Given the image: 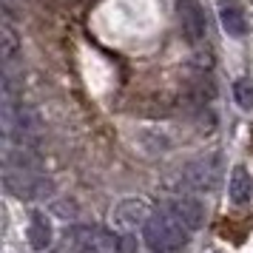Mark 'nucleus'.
Listing matches in <instances>:
<instances>
[{"mask_svg": "<svg viewBox=\"0 0 253 253\" xmlns=\"http://www.w3.org/2000/svg\"><path fill=\"white\" fill-rule=\"evenodd\" d=\"M142 239H145L151 253H182L188 239H191V230L168 208H162L157 213H151V219L145 222Z\"/></svg>", "mask_w": 253, "mask_h": 253, "instance_id": "1", "label": "nucleus"}, {"mask_svg": "<svg viewBox=\"0 0 253 253\" xmlns=\"http://www.w3.org/2000/svg\"><path fill=\"white\" fill-rule=\"evenodd\" d=\"M43 131L37 108L23 103H3V137L6 142L17 145H35Z\"/></svg>", "mask_w": 253, "mask_h": 253, "instance_id": "2", "label": "nucleus"}, {"mask_svg": "<svg viewBox=\"0 0 253 253\" xmlns=\"http://www.w3.org/2000/svg\"><path fill=\"white\" fill-rule=\"evenodd\" d=\"M3 182H6V191L17 199H26V202H37V199H48L54 185L51 179L40 176L37 171H14V168H6L3 171Z\"/></svg>", "mask_w": 253, "mask_h": 253, "instance_id": "3", "label": "nucleus"}, {"mask_svg": "<svg viewBox=\"0 0 253 253\" xmlns=\"http://www.w3.org/2000/svg\"><path fill=\"white\" fill-rule=\"evenodd\" d=\"M222 179V165L219 157H202V160L188 162L182 171L176 173V182L185 191H213Z\"/></svg>", "mask_w": 253, "mask_h": 253, "instance_id": "4", "label": "nucleus"}, {"mask_svg": "<svg viewBox=\"0 0 253 253\" xmlns=\"http://www.w3.org/2000/svg\"><path fill=\"white\" fill-rule=\"evenodd\" d=\"M151 219L148 202L139 199V196H128V199H120L111 211V225L123 233H131V230H142L145 222Z\"/></svg>", "mask_w": 253, "mask_h": 253, "instance_id": "5", "label": "nucleus"}, {"mask_svg": "<svg viewBox=\"0 0 253 253\" xmlns=\"http://www.w3.org/2000/svg\"><path fill=\"white\" fill-rule=\"evenodd\" d=\"M165 208H168V211H171L173 216L179 219L191 233L199 230L202 228V222H205V205H202L199 199H194V196H176V199H171Z\"/></svg>", "mask_w": 253, "mask_h": 253, "instance_id": "6", "label": "nucleus"}, {"mask_svg": "<svg viewBox=\"0 0 253 253\" xmlns=\"http://www.w3.org/2000/svg\"><path fill=\"white\" fill-rule=\"evenodd\" d=\"M179 23H182V32L188 35V40L199 43L208 32V20H205V12L196 0H179Z\"/></svg>", "mask_w": 253, "mask_h": 253, "instance_id": "7", "label": "nucleus"}, {"mask_svg": "<svg viewBox=\"0 0 253 253\" xmlns=\"http://www.w3.org/2000/svg\"><path fill=\"white\" fill-rule=\"evenodd\" d=\"M228 196L233 205H248L253 199V176L245 165H233L228 179Z\"/></svg>", "mask_w": 253, "mask_h": 253, "instance_id": "8", "label": "nucleus"}, {"mask_svg": "<svg viewBox=\"0 0 253 253\" xmlns=\"http://www.w3.org/2000/svg\"><path fill=\"white\" fill-rule=\"evenodd\" d=\"M219 20H222V29H225V35H230V37H245V35H248V20H245V12H242L236 3H230V0H222Z\"/></svg>", "mask_w": 253, "mask_h": 253, "instance_id": "9", "label": "nucleus"}, {"mask_svg": "<svg viewBox=\"0 0 253 253\" xmlns=\"http://www.w3.org/2000/svg\"><path fill=\"white\" fill-rule=\"evenodd\" d=\"M29 245L35 251H46L51 245V225L43 213H32V219H29Z\"/></svg>", "mask_w": 253, "mask_h": 253, "instance_id": "10", "label": "nucleus"}, {"mask_svg": "<svg viewBox=\"0 0 253 253\" xmlns=\"http://www.w3.org/2000/svg\"><path fill=\"white\" fill-rule=\"evenodd\" d=\"M17 51H20V40H17V35L12 32V26L6 23L0 29V60H3L6 69L12 66V60L17 57Z\"/></svg>", "mask_w": 253, "mask_h": 253, "instance_id": "11", "label": "nucleus"}, {"mask_svg": "<svg viewBox=\"0 0 253 253\" xmlns=\"http://www.w3.org/2000/svg\"><path fill=\"white\" fill-rule=\"evenodd\" d=\"M213 83L208 80V77H199V80L191 85V91H188V97H191V103L194 105H205V103H211L213 100Z\"/></svg>", "mask_w": 253, "mask_h": 253, "instance_id": "12", "label": "nucleus"}, {"mask_svg": "<svg viewBox=\"0 0 253 253\" xmlns=\"http://www.w3.org/2000/svg\"><path fill=\"white\" fill-rule=\"evenodd\" d=\"M233 97H236L239 108H245V111H253V83L248 80V77H242V80L233 83Z\"/></svg>", "mask_w": 253, "mask_h": 253, "instance_id": "13", "label": "nucleus"}, {"mask_svg": "<svg viewBox=\"0 0 253 253\" xmlns=\"http://www.w3.org/2000/svg\"><path fill=\"white\" fill-rule=\"evenodd\" d=\"M83 253H88V251H83Z\"/></svg>", "mask_w": 253, "mask_h": 253, "instance_id": "14", "label": "nucleus"}]
</instances>
